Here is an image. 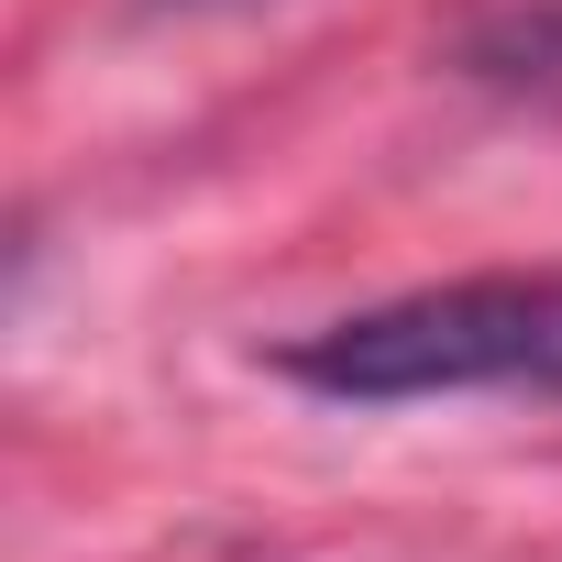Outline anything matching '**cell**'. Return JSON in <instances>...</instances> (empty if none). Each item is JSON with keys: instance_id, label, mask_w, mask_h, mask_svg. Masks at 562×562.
<instances>
[{"instance_id": "cell-2", "label": "cell", "mask_w": 562, "mask_h": 562, "mask_svg": "<svg viewBox=\"0 0 562 562\" xmlns=\"http://www.w3.org/2000/svg\"><path fill=\"white\" fill-rule=\"evenodd\" d=\"M452 67L507 100H562V0H485L452 34Z\"/></svg>"}, {"instance_id": "cell-1", "label": "cell", "mask_w": 562, "mask_h": 562, "mask_svg": "<svg viewBox=\"0 0 562 562\" xmlns=\"http://www.w3.org/2000/svg\"><path fill=\"white\" fill-rule=\"evenodd\" d=\"M276 375L331 408L419 397H562V265L551 276H452L375 310H342L276 353Z\"/></svg>"}, {"instance_id": "cell-3", "label": "cell", "mask_w": 562, "mask_h": 562, "mask_svg": "<svg viewBox=\"0 0 562 562\" xmlns=\"http://www.w3.org/2000/svg\"><path fill=\"white\" fill-rule=\"evenodd\" d=\"M144 12H243V0H144Z\"/></svg>"}]
</instances>
